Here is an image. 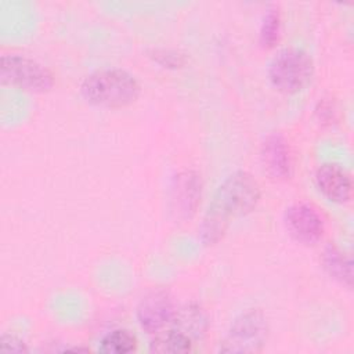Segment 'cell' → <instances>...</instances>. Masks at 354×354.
I'll return each instance as SVG.
<instances>
[{
    "label": "cell",
    "mask_w": 354,
    "mask_h": 354,
    "mask_svg": "<svg viewBox=\"0 0 354 354\" xmlns=\"http://www.w3.org/2000/svg\"><path fill=\"white\" fill-rule=\"evenodd\" d=\"M141 91L138 80L122 68L97 69L87 75L80 84L86 102L101 108H124L136 102Z\"/></svg>",
    "instance_id": "2"
},
{
    "label": "cell",
    "mask_w": 354,
    "mask_h": 354,
    "mask_svg": "<svg viewBox=\"0 0 354 354\" xmlns=\"http://www.w3.org/2000/svg\"><path fill=\"white\" fill-rule=\"evenodd\" d=\"M176 307L171 296L163 289L148 292L137 306V321L147 333H159L173 322Z\"/></svg>",
    "instance_id": "7"
},
{
    "label": "cell",
    "mask_w": 354,
    "mask_h": 354,
    "mask_svg": "<svg viewBox=\"0 0 354 354\" xmlns=\"http://www.w3.org/2000/svg\"><path fill=\"white\" fill-rule=\"evenodd\" d=\"M260 158L264 170L274 180L290 178L293 173L292 151L282 133H270L260 148Z\"/></svg>",
    "instance_id": "9"
},
{
    "label": "cell",
    "mask_w": 354,
    "mask_h": 354,
    "mask_svg": "<svg viewBox=\"0 0 354 354\" xmlns=\"http://www.w3.org/2000/svg\"><path fill=\"white\" fill-rule=\"evenodd\" d=\"M176 329L189 336L192 340L205 335L207 329V318L201 307L187 306L180 311H176L173 322Z\"/></svg>",
    "instance_id": "12"
},
{
    "label": "cell",
    "mask_w": 354,
    "mask_h": 354,
    "mask_svg": "<svg viewBox=\"0 0 354 354\" xmlns=\"http://www.w3.org/2000/svg\"><path fill=\"white\" fill-rule=\"evenodd\" d=\"M322 266L330 278L351 289L353 286V261L348 254L336 245L329 243L322 253Z\"/></svg>",
    "instance_id": "11"
},
{
    "label": "cell",
    "mask_w": 354,
    "mask_h": 354,
    "mask_svg": "<svg viewBox=\"0 0 354 354\" xmlns=\"http://www.w3.org/2000/svg\"><path fill=\"white\" fill-rule=\"evenodd\" d=\"M203 183L194 170L180 171L170 188V212L177 220L191 218L201 205Z\"/></svg>",
    "instance_id": "8"
},
{
    "label": "cell",
    "mask_w": 354,
    "mask_h": 354,
    "mask_svg": "<svg viewBox=\"0 0 354 354\" xmlns=\"http://www.w3.org/2000/svg\"><path fill=\"white\" fill-rule=\"evenodd\" d=\"M268 322L260 310H248L231 324L220 343V353L253 354L263 350L268 337Z\"/></svg>",
    "instance_id": "4"
},
{
    "label": "cell",
    "mask_w": 354,
    "mask_h": 354,
    "mask_svg": "<svg viewBox=\"0 0 354 354\" xmlns=\"http://www.w3.org/2000/svg\"><path fill=\"white\" fill-rule=\"evenodd\" d=\"M0 351L3 353H28V347L22 339L15 335L4 333L0 337Z\"/></svg>",
    "instance_id": "16"
},
{
    "label": "cell",
    "mask_w": 354,
    "mask_h": 354,
    "mask_svg": "<svg viewBox=\"0 0 354 354\" xmlns=\"http://www.w3.org/2000/svg\"><path fill=\"white\" fill-rule=\"evenodd\" d=\"M194 340L185 333L171 329L163 333H156V336L149 343V350L159 354H183L192 350Z\"/></svg>",
    "instance_id": "13"
},
{
    "label": "cell",
    "mask_w": 354,
    "mask_h": 354,
    "mask_svg": "<svg viewBox=\"0 0 354 354\" xmlns=\"http://www.w3.org/2000/svg\"><path fill=\"white\" fill-rule=\"evenodd\" d=\"M0 80L3 84L30 93H44L54 86V75L48 68L19 54L1 55Z\"/></svg>",
    "instance_id": "5"
},
{
    "label": "cell",
    "mask_w": 354,
    "mask_h": 354,
    "mask_svg": "<svg viewBox=\"0 0 354 354\" xmlns=\"http://www.w3.org/2000/svg\"><path fill=\"white\" fill-rule=\"evenodd\" d=\"M283 225L288 234L299 243L314 245L325 231L318 210L308 203H293L283 213Z\"/></svg>",
    "instance_id": "6"
},
{
    "label": "cell",
    "mask_w": 354,
    "mask_h": 354,
    "mask_svg": "<svg viewBox=\"0 0 354 354\" xmlns=\"http://www.w3.org/2000/svg\"><path fill=\"white\" fill-rule=\"evenodd\" d=\"M137 348V337L126 329H115L106 333L101 342L98 351L104 354H127Z\"/></svg>",
    "instance_id": "14"
},
{
    "label": "cell",
    "mask_w": 354,
    "mask_h": 354,
    "mask_svg": "<svg viewBox=\"0 0 354 354\" xmlns=\"http://www.w3.org/2000/svg\"><path fill=\"white\" fill-rule=\"evenodd\" d=\"M313 76V58L301 48H282L272 57L268 65L271 84L283 94H296L304 90L311 83Z\"/></svg>",
    "instance_id": "3"
},
{
    "label": "cell",
    "mask_w": 354,
    "mask_h": 354,
    "mask_svg": "<svg viewBox=\"0 0 354 354\" xmlns=\"http://www.w3.org/2000/svg\"><path fill=\"white\" fill-rule=\"evenodd\" d=\"M260 201V185L254 177L238 170L218 185L205 213L201 236L205 245L217 243L227 232L230 224L254 210Z\"/></svg>",
    "instance_id": "1"
},
{
    "label": "cell",
    "mask_w": 354,
    "mask_h": 354,
    "mask_svg": "<svg viewBox=\"0 0 354 354\" xmlns=\"http://www.w3.org/2000/svg\"><path fill=\"white\" fill-rule=\"evenodd\" d=\"M315 184L319 192L335 203H346L351 198L353 183L346 170L333 163H325L315 171Z\"/></svg>",
    "instance_id": "10"
},
{
    "label": "cell",
    "mask_w": 354,
    "mask_h": 354,
    "mask_svg": "<svg viewBox=\"0 0 354 354\" xmlns=\"http://www.w3.org/2000/svg\"><path fill=\"white\" fill-rule=\"evenodd\" d=\"M281 32V17L277 7H270L261 19L259 40L264 48L274 47L279 40Z\"/></svg>",
    "instance_id": "15"
}]
</instances>
